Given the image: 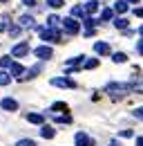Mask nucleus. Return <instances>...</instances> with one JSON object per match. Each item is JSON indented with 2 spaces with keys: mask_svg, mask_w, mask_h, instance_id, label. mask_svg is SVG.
Returning a JSON list of instances; mask_svg holds the SVG:
<instances>
[{
  "mask_svg": "<svg viewBox=\"0 0 143 146\" xmlns=\"http://www.w3.org/2000/svg\"><path fill=\"white\" fill-rule=\"evenodd\" d=\"M0 2H7V0H0Z\"/></svg>",
  "mask_w": 143,
  "mask_h": 146,
  "instance_id": "nucleus-38",
  "label": "nucleus"
},
{
  "mask_svg": "<svg viewBox=\"0 0 143 146\" xmlns=\"http://www.w3.org/2000/svg\"><path fill=\"white\" fill-rule=\"evenodd\" d=\"M16 146H36V142H34V139H20Z\"/></svg>",
  "mask_w": 143,
  "mask_h": 146,
  "instance_id": "nucleus-29",
  "label": "nucleus"
},
{
  "mask_svg": "<svg viewBox=\"0 0 143 146\" xmlns=\"http://www.w3.org/2000/svg\"><path fill=\"white\" fill-rule=\"evenodd\" d=\"M34 54L38 56V58H40V61H47V58H52V47H49V45H40V47H36L34 50Z\"/></svg>",
  "mask_w": 143,
  "mask_h": 146,
  "instance_id": "nucleus-4",
  "label": "nucleus"
},
{
  "mask_svg": "<svg viewBox=\"0 0 143 146\" xmlns=\"http://www.w3.org/2000/svg\"><path fill=\"white\" fill-rule=\"evenodd\" d=\"M18 23H20V27H31V25H34V18H31V16H20Z\"/></svg>",
  "mask_w": 143,
  "mask_h": 146,
  "instance_id": "nucleus-16",
  "label": "nucleus"
},
{
  "mask_svg": "<svg viewBox=\"0 0 143 146\" xmlns=\"http://www.w3.org/2000/svg\"><path fill=\"white\" fill-rule=\"evenodd\" d=\"M0 106H2V110H18V101L16 99H11V97H5L2 101H0Z\"/></svg>",
  "mask_w": 143,
  "mask_h": 146,
  "instance_id": "nucleus-7",
  "label": "nucleus"
},
{
  "mask_svg": "<svg viewBox=\"0 0 143 146\" xmlns=\"http://www.w3.org/2000/svg\"><path fill=\"white\" fill-rule=\"evenodd\" d=\"M29 52V43H18L16 47L11 50V56H16V58H20V56H25Z\"/></svg>",
  "mask_w": 143,
  "mask_h": 146,
  "instance_id": "nucleus-6",
  "label": "nucleus"
},
{
  "mask_svg": "<svg viewBox=\"0 0 143 146\" xmlns=\"http://www.w3.org/2000/svg\"><path fill=\"white\" fill-rule=\"evenodd\" d=\"M38 72H40V65H34L31 70H27V76H25V79H34Z\"/></svg>",
  "mask_w": 143,
  "mask_h": 146,
  "instance_id": "nucleus-20",
  "label": "nucleus"
},
{
  "mask_svg": "<svg viewBox=\"0 0 143 146\" xmlns=\"http://www.w3.org/2000/svg\"><path fill=\"white\" fill-rule=\"evenodd\" d=\"M65 2L63 0H47V7H52V9H60Z\"/></svg>",
  "mask_w": 143,
  "mask_h": 146,
  "instance_id": "nucleus-19",
  "label": "nucleus"
},
{
  "mask_svg": "<svg viewBox=\"0 0 143 146\" xmlns=\"http://www.w3.org/2000/svg\"><path fill=\"white\" fill-rule=\"evenodd\" d=\"M72 14H74V16H81V18L85 20V14H87V11H85V7H74Z\"/></svg>",
  "mask_w": 143,
  "mask_h": 146,
  "instance_id": "nucleus-17",
  "label": "nucleus"
},
{
  "mask_svg": "<svg viewBox=\"0 0 143 146\" xmlns=\"http://www.w3.org/2000/svg\"><path fill=\"white\" fill-rule=\"evenodd\" d=\"M74 142H76V146H94V139L89 135H85V133H76Z\"/></svg>",
  "mask_w": 143,
  "mask_h": 146,
  "instance_id": "nucleus-5",
  "label": "nucleus"
},
{
  "mask_svg": "<svg viewBox=\"0 0 143 146\" xmlns=\"http://www.w3.org/2000/svg\"><path fill=\"white\" fill-rule=\"evenodd\" d=\"M134 92H143V83H134Z\"/></svg>",
  "mask_w": 143,
  "mask_h": 146,
  "instance_id": "nucleus-32",
  "label": "nucleus"
},
{
  "mask_svg": "<svg viewBox=\"0 0 143 146\" xmlns=\"http://www.w3.org/2000/svg\"><path fill=\"white\" fill-rule=\"evenodd\" d=\"M85 11H87V14L98 11V0H87V2H85Z\"/></svg>",
  "mask_w": 143,
  "mask_h": 146,
  "instance_id": "nucleus-13",
  "label": "nucleus"
},
{
  "mask_svg": "<svg viewBox=\"0 0 143 146\" xmlns=\"http://www.w3.org/2000/svg\"><path fill=\"white\" fill-rule=\"evenodd\" d=\"M7 32H9V36H18V34H20V25H14V27H9Z\"/></svg>",
  "mask_w": 143,
  "mask_h": 146,
  "instance_id": "nucleus-28",
  "label": "nucleus"
},
{
  "mask_svg": "<svg viewBox=\"0 0 143 146\" xmlns=\"http://www.w3.org/2000/svg\"><path fill=\"white\" fill-rule=\"evenodd\" d=\"M94 52H96V54H101V56H105V54H110V45L98 40V43H94Z\"/></svg>",
  "mask_w": 143,
  "mask_h": 146,
  "instance_id": "nucleus-10",
  "label": "nucleus"
},
{
  "mask_svg": "<svg viewBox=\"0 0 143 146\" xmlns=\"http://www.w3.org/2000/svg\"><path fill=\"white\" fill-rule=\"evenodd\" d=\"M105 92H110L114 99H121L125 94H130V92H134V83H110L105 88Z\"/></svg>",
  "mask_w": 143,
  "mask_h": 146,
  "instance_id": "nucleus-1",
  "label": "nucleus"
},
{
  "mask_svg": "<svg viewBox=\"0 0 143 146\" xmlns=\"http://www.w3.org/2000/svg\"><path fill=\"white\" fill-rule=\"evenodd\" d=\"M52 110H65V112H67V104H63V101H56V104H52Z\"/></svg>",
  "mask_w": 143,
  "mask_h": 146,
  "instance_id": "nucleus-25",
  "label": "nucleus"
},
{
  "mask_svg": "<svg viewBox=\"0 0 143 146\" xmlns=\"http://www.w3.org/2000/svg\"><path fill=\"white\" fill-rule=\"evenodd\" d=\"M40 38H43L45 43H47V40H49V43H60V34H58L56 27H43V29H40Z\"/></svg>",
  "mask_w": 143,
  "mask_h": 146,
  "instance_id": "nucleus-2",
  "label": "nucleus"
},
{
  "mask_svg": "<svg viewBox=\"0 0 143 146\" xmlns=\"http://www.w3.org/2000/svg\"><path fill=\"white\" fill-rule=\"evenodd\" d=\"M139 34H141V36H143V25H141V27H139Z\"/></svg>",
  "mask_w": 143,
  "mask_h": 146,
  "instance_id": "nucleus-36",
  "label": "nucleus"
},
{
  "mask_svg": "<svg viewBox=\"0 0 143 146\" xmlns=\"http://www.w3.org/2000/svg\"><path fill=\"white\" fill-rule=\"evenodd\" d=\"M136 52H139V54H143V40L139 43V45H136Z\"/></svg>",
  "mask_w": 143,
  "mask_h": 146,
  "instance_id": "nucleus-34",
  "label": "nucleus"
},
{
  "mask_svg": "<svg viewBox=\"0 0 143 146\" xmlns=\"http://www.w3.org/2000/svg\"><path fill=\"white\" fill-rule=\"evenodd\" d=\"M0 68H11V56H2L0 58Z\"/></svg>",
  "mask_w": 143,
  "mask_h": 146,
  "instance_id": "nucleus-23",
  "label": "nucleus"
},
{
  "mask_svg": "<svg viewBox=\"0 0 143 146\" xmlns=\"http://www.w3.org/2000/svg\"><path fill=\"white\" fill-rule=\"evenodd\" d=\"M127 5H130L127 0H116L114 2V11L116 14H123V11H127Z\"/></svg>",
  "mask_w": 143,
  "mask_h": 146,
  "instance_id": "nucleus-12",
  "label": "nucleus"
},
{
  "mask_svg": "<svg viewBox=\"0 0 143 146\" xmlns=\"http://www.w3.org/2000/svg\"><path fill=\"white\" fill-rule=\"evenodd\" d=\"M27 121H29V124H38V126H43L45 117H43L40 112H29V115H27Z\"/></svg>",
  "mask_w": 143,
  "mask_h": 146,
  "instance_id": "nucleus-9",
  "label": "nucleus"
},
{
  "mask_svg": "<svg viewBox=\"0 0 143 146\" xmlns=\"http://www.w3.org/2000/svg\"><path fill=\"white\" fill-rule=\"evenodd\" d=\"M134 117H136V119H143V106L134 110Z\"/></svg>",
  "mask_w": 143,
  "mask_h": 146,
  "instance_id": "nucleus-30",
  "label": "nucleus"
},
{
  "mask_svg": "<svg viewBox=\"0 0 143 146\" xmlns=\"http://www.w3.org/2000/svg\"><path fill=\"white\" fill-rule=\"evenodd\" d=\"M127 2H130V5H134V2H139V0H127Z\"/></svg>",
  "mask_w": 143,
  "mask_h": 146,
  "instance_id": "nucleus-37",
  "label": "nucleus"
},
{
  "mask_svg": "<svg viewBox=\"0 0 143 146\" xmlns=\"http://www.w3.org/2000/svg\"><path fill=\"white\" fill-rule=\"evenodd\" d=\"M9 81H11V76L7 72H0V86H9Z\"/></svg>",
  "mask_w": 143,
  "mask_h": 146,
  "instance_id": "nucleus-22",
  "label": "nucleus"
},
{
  "mask_svg": "<svg viewBox=\"0 0 143 146\" xmlns=\"http://www.w3.org/2000/svg\"><path fill=\"white\" fill-rule=\"evenodd\" d=\"M40 135H43L45 139H52L54 135H56V130H54L52 126H43V128H40Z\"/></svg>",
  "mask_w": 143,
  "mask_h": 146,
  "instance_id": "nucleus-14",
  "label": "nucleus"
},
{
  "mask_svg": "<svg viewBox=\"0 0 143 146\" xmlns=\"http://www.w3.org/2000/svg\"><path fill=\"white\" fill-rule=\"evenodd\" d=\"M58 23H63V20L58 18V16H49V18H47V27H56Z\"/></svg>",
  "mask_w": 143,
  "mask_h": 146,
  "instance_id": "nucleus-21",
  "label": "nucleus"
},
{
  "mask_svg": "<svg viewBox=\"0 0 143 146\" xmlns=\"http://www.w3.org/2000/svg\"><path fill=\"white\" fill-rule=\"evenodd\" d=\"M52 86H58V88H76V83L72 79H52Z\"/></svg>",
  "mask_w": 143,
  "mask_h": 146,
  "instance_id": "nucleus-8",
  "label": "nucleus"
},
{
  "mask_svg": "<svg viewBox=\"0 0 143 146\" xmlns=\"http://www.w3.org/2000/svg\"><path fill=\"white\" fill-rule=\"evenodd\" d=\"M96 65H98V58H89V61H85V68H87V70H94Z\"/></svg>",
  "mask_w": 143,
  "mask_h": 146,
  "instance_id": "nucleus-26",
  "label": "nucleus"
},
{
  "mask_svg": "<svg viewBox=\"0 0 143 146\" xmlns=\"http://www.w3.org/2000/svg\"><path fill=\"white\" fill-rule=\"evenodd\" d=\"M134 16H139V18H143V7H136V9H134Z\"/></svg>",
  "mask_w": 143,
  "mask_h": 146,
  "instance_id": "nucleus-31",
  "label": "nucleus"
},
{
  "mask_svg": "<svg viewBox=\"0 0 143 146\" xmlns=\"http://www.w3.org/2000/svg\"><path fill=\"white\" fill-rule=\"evenodd\" d=\"M136 146H143V137H136Z\"/></svg>",
  "mask_w": 143,
  "mask_h": 146,
  "instance_id": "nucleus-35",
  "label": "nucleus"
},
{
  "mask_svg": "<svg viewBox=\"0 0 143 146\" xmlns=\"http://www.w3.org/2000/svg\"><path fill=\"white\" fill-rule=\"evenodd\" d=\"M22 2H25L27 7H34V5H36V0H22Z\"/></svg>",
  "mask_w": 143,
  "mask_h": 146,
  "instance_id": "nucleus-33",
  "label": "nucleus"
},
{
  "mask_svg": "<svg viewBox=\"0 0 143 146\" xmlns=\"http://www.w3.org/2000/svg\"><path fill=\"white\" fill-rule=\"evenodd\" d=\"M63 27H65L67 34H78L81 32V25L76 23V18H65L63 20Z\"/></svg>",
  "mask_w": 143,
  "mask_h": 146,
  "instance_id": "nucleus-3",
  "label": "nucleus"
},
{
  "mask_svg": "<svg viewBox=\"0 0 143 146\" xmlns=\"http://www.w3.org/2000/svg\"><path fill=\"white\" fill-rule=\"evenodd\" d=\"M112 61H114V63H125V61H127V54H125V52H114V54H112Z\"/></svg>",
  "mask_w": 143,
  "mask_h": 146,
  "instance_id": "nucleus-15",
  "label": "nucleus"
},
{
  "mask_svg": "<svg viewBox=\"0 0 143 146\" xmlns=\"http://www.w3.org/2000/svg\"><path fill=\"white\" fill-rule=\"evenodd\" d=\"M114 25H116V29H125V27H127V20H125V18H116V20H114Z\"/></svg>",
  "mask_w": 143,
  "mask_h": 146,
  "instance_id": "nucleus-24",
  "label": "nucleus"
},
{
  "mask_svg": "<svg viewBox=\"0 0 143 146\" xmlns=\"http://www.w3.org/2000/svg\"><path fill=\"white\" fill-rule=\"evenodd\" d=\"M56 121H60V124H72V117L70 115H60V117H56Z\"/></svg>",
  "mask_w": 143,
  "mask_h": 146,
  "instance_id": "nucleus-27",
  "label": "nucleus"
},
{
  "mask_svg": "<svg viewBox=\"0 0 143 146\" xmlns=\"http://www.w3.org/2000/svg\"><path fill=\"white\" fill-rule=\"evenodd\" d=\"M114 18V11H112V9H103V11H101V20H112Z\"/></svg>",
  "mask_w": 143,
  "mask_h": 146,
  "instance_id": "nucleus-18",
  "label": "nucleus"
},
{
  "mask_svg": "<svg viewBox=\"0 0 143 146\" xmlns=\"http://www.w3.org/2000/svg\"><path fill=\"white\" fill-rule=\"evenodd\" d=\"M11 74L18 76V79H25V76H22V74H25V68H22L20 63H11Z\"/></svg>",
  "mask_w": 143,
  "mask_h": 146,
  "instance_id": "nucleus-11",
  "label": "nucleus"
}]
</instances>
